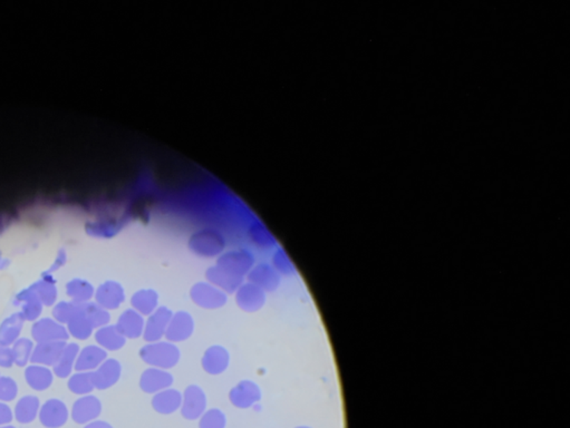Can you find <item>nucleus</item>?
<instances>
[{
	"mask_svg": "<svg viewBox=\"0 0 570 428\" xmlns=\"http://www.w3.org/2000/svg\"><path fill=\"white\" fill-rule=\"evenodd\" d=\"M140 357L149 366L168 370L177 366L180 361L181 352L173 343L160 340L148 343L142 347Z\"/></svg>",
	"mask_w": 570,
	"mask_h": 428,
	"instance_id": "obj_1",
	"label": "nucleus"
},
{
	"mask_svg": "<svg viewBox=\"0 0 570 428\" xmlns=\"http://www.w3.org/2000/svg\"><path fill=\"white\" fill-rule=\"evenodd\" d=\"M194 304L205 309H219L227 304L228 295L208 281L198 282L190 290Z\"/></svg>",
	"mask_w": 570,
	"mask_h": 428,
	"instance_id": "obj_2",
	"label": "nucleus"
},
{
	"mask_svg": "<svg viewBox=\"0 0 570 428\" xmlns=\"http://www.w3.org/2000/svg\"><path fill=\"white\" fill-rule=\"evenodd\" d=\"M190 249L201 256H216L225 249V240L219 232L203 230L192 236Z\"/></svg>",
	"mask_w": 570,
	"mask_h": 428,
	"instance_id": "obj_3",
	"label": "nucleus"
},
{
	"mask_svg": "<svg viewBox=\"0 0 570 428\" xmlns=\"http://www.w3.org/2000/svg\"><path fill=\"white\" fill-rule=\"evenodd\" d=\"M253 262L255 259L249 251L233 250L222 254L216 261V265L231 274L244 278L253 269Z\"/></svg>",
	"mask_w": 570,
	"mask_h": 428,
	"instance_id": "obj_4",
	"label": "nucleus"
},
{
	"mask_svg": "<svg viewBox=\"0 0 570 428\" xmlns=\"http://www.w3.org/2000/svg\"><path fill=\"white\" fill-rule=\"evenodd\" d=\"M172 313L169 308L160 307L149 315L144 324L143 338L148 343L160 341L166 337V328L171 320Z\"/></svg>",
	"mask_w": 570,
	"mask_h": 428,
	"instance_id": "obj_5",
	"label": "nucleus"
},
{
	"mask_svg": "<svg viewBox=\"0 0 570 428\" xmlns=\"http://www.w3.org/2000/svg\"><path fill=\"white\" fill-rule=\"evenodd\" d=\"M194 330V320L187 311L173 313L166 331V338L170 343H181L191 337Z\"/></svg>",
	"mask_w": 570,
	"mask_h": 428,
	"instance_id": "obj_6",
	"label": "nucleus"
},
{
	"mask_svg": "<svg viewBox=\"0 0 570 428\" xmlns=\"http://www.w3.org/2000/svg\"><path fill=\"white\" fill-rule=\"evenodd\" d=\"M236 302L246 313H256L266 304V293L251 282L242 283L236 291Z\"/></svg>",
	"mask_w": 570,
	"mask_h": 428,
	"instance_id": "obj_7",
	"label": "nucleus"
},
{
	"mask_svg": "<svg viewBox=\"0 0 570 428\" xmlns=\"http://www.w3.org/2000/svg\"><path fill=\"white\" fill-rule=\"evenodd\" d=\"M207 406V397L203 388L197 385L187 387L182 396L181 411L183 416L188 420H197L198 417L205 413Z\"/></svg>",
	"mask_w": 570,
	"mask_h": 428,
	"instance_id": "obj_8",
	"label": "nucleus"
},
{
	"mask_svg": "<svg viewBox=\"0 0 570 428\" xmlns=\"http://www.w3.org/2000/svg\"><path fill=\"white\" fill-rule=\"evenodd\" d=\"M229 398L236 407L249 409L260 400L262 390L255 381H242L231 389Z\"/></svg>",
	"mask_w": 570,
	"mask_h": 428,
	"instance_id": "obj_9",
	"label": "nucleus"
},
{
	"mask_svg": "<svg viewBox=\"0 0 570 428\" xmlns=\"http://www.w3.org/2000/svg\"><path fill=\"white\" fill-rule=\"evenodd\" d=\"M173 384V377L168 370L164 369L148 368L141 376L140 386L143 392L148 394H157L164 389L170 388Z\"/></svg>",
	"mask_w": 570,
	"mask_h": 428,
	"instance_id": "obj_10",
	"label": "nucleus"
},
{
	"mask_svg": "<svg viewBox=\"0 0 570 428\" xmlns=\"http://www.w3.org/2000/svg\"><path fill=\"white\" fill-rule=\"evenodd\" d=\"M230 363V355L225 347L214 345L209 347L201 359L203 370L209 374H220L227 370Z\"/></svg>",
	"mask_w": 570,
	"mask_h": 428,
	"instance_id": "obj_11",
	"label": "nucleus"
},
{
	"mask_svg": "<svg viewBox=\"0 0 570 428\" xmlns=\"http://www.w3.org/2000/svg\"><path fill=\"white\" fill-rule=\"evenodd\" d=\"M281 277L273 265L267 263L256 265L248 274V280L262 290L274 291L279 287Z\"/></svg>",
	"mask_w": 570,
	"mask_h": 428,
	"instance_id": "obj_12",
	"label": "nucleus"
},
{
	"mask_svg": "<svg viewBox=\"0 0 570 428\" xmlns=\"http://www.w3.org/2000/svg\"><path fill=\"white\" fill-rule=\"evenodd\" d=\"M205 277H207L209 283L219 288L220 290L223 291L227 295L228 293H236L238 288L244 282V278H242V277L231 274L229 271L225 270V269H222V268L218 267L216 265L209 268L207 272H205Z\"/></svg>",
	"mask_w": 570,
	"mask_h": 428,
	"instance_id": "obj_13",
	"label": "nucleus"
},
{
	"mask_svg": "<svg viewBox=\"0 0 570 428\" xmlns=\"http://www.w3.org/2000/svg\"><path fill=\"white\" fill-rule=\"evenodd\" d=\"M182 404V394L177 389L166 388L157 393L152 400L153 409L161 414H171L180 409Z\"/></svg>",
	"mask_w": 570,
	"mask_h": 428,
	"instance_id": "obj_14",
	"label": "nucleus"
},
{
	"mask_svg": "<svg viewBox=\"0 0 570 428\" xmlns=\"http://www.w3.org/2000/svg\"><path fill=\"white\" fill-rule=\"evenodd\" d=\"M144 324L142 315L135 310H127L120 319V331L129 338H138L143 336Z\"/></svg>",
	"mask_w": 570,
	"mask_h": 428,
	"instance_id": "obj_15",
	"label": "nucleus"
},
{
	"mask_svg": "<svg viewBox=\"0 0 570 428\" xmlns=\"http://www.w3.org/2000/svg\"><path fill=\"white\" fill-rule=\"evenodd\" d=\"M132 304L135 311H138L140 315L149 317L157 309L159 295L153 289H142L135 293L132 298Z\"/></svg>",
	"mask_w": 570,
	"mask_h": 428,
	"instance_id": "obj_16",
	"label": "nucleus"
},
{
	"mask_svg": "<svg viewBox=\"0 0 570 428\" xmlns=\"http://www.w3.org/2000/svg\"><path fill=\"white\" fill-rule=\"evenodd\" d=\"M225 416L220 409H210L203 413L200 420V428H225Z\"/></svg>",
	"mask_w": 570,
	"mask_h": 428,
	"instance_id": "obj_17",
	"label": "nucleus"
},
{
	"mask_svg": "<svg viewBox=\"0 0 570 428\" xmlns=\"http://www.w3.org/2000/svg\"><path fill=\"white\" fill-rule=\"evenodd\" d=\"M65 411L59 406H48L42 413V420L49 427H57L65 422Z\"/></svg>",
	"mask_w": 570,
	"mask_h": 428,
	"instance_id": "obj_18",
	"label": "nucleus"
},
{
	"mask_svg": "<svg viewBox=\"0 0 570 428\" xmlns=\"http://www.w3.org/2000/svg\"><path fill=\"white\" fill-rule=\"evenodd\" d=\"M273 267L279 274H292L295 272V267L283 250L277 251V254L274 256Z\"/></svg>",
	"mask_w": 570,
	"mask_h": 428,
	"instance_id": "obj_19",
	"label": "nucleus"
},
{
	"mask_svg": "<svg viewBox=\"0 0 570 428\" xmlns=\"http://www.w3.org/2000/svg\"><path fill=\"white\" fill-rule=\"evenodd\" d=\"M99 413V405L96 403H92L86 406H79V409H76L75 418L79 422H85V420L93 418Z\"/></svg>",
	"mask_w": 570,
	"mask_h": 428,
	"instance_id": "obj_20",
	"label": "nucleus"
},
{
	"mask_svg": "<svg viewBox=\"0 0 570 428\" xmlns=\"http://www.w3.org/2000/svg\"><path fill=\"white\" fill-rule=\"evenodd\" d=\"M88 428H111L110 426L106 425L104 422H97V424H93V425L88 426Z\"/></svg>",
	"mask_w": 570,
	"mask_h": 428,
	"instance_id": "obj_21",
	"label": "nucleus"
},
{
	"mask_svg": "<svg viewBox=\"0 0 570 428\" xmlns=\"http://www.w3.org/2000/svg\"><path fill=\"white\" fill-rule=\"evenodd\" d=\"M301 428H305V427H301Z\"/></svg>",
	"mask_w": 570,
	"mask_h": 428,
	"instance_id": "obj_22",
	"label": "nucleus"
}]
</instances>
